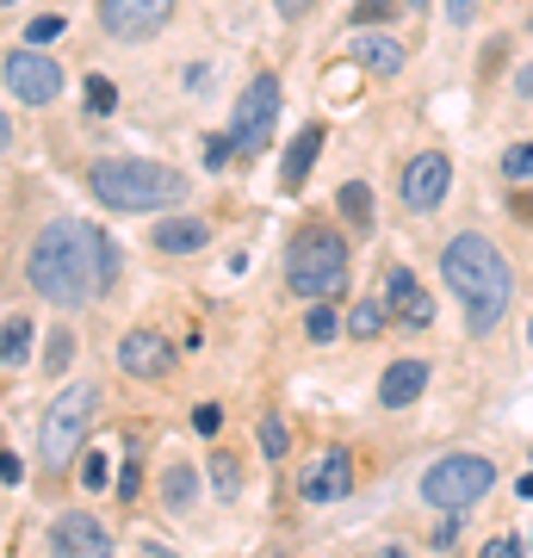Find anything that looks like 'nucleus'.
<instances>
[{"label": "nucleus", "mask_w": 533, "mask_h": 558, "mask_svg": "<svg viewBox=\"0 0 533 558\" xmlns=\"http://www.w3.org/2000/svg\"><path fill=\"white\" fill-rule=\"evenodd\" d=\"M174 366V354H168V341L156 336V329H131V336L119 341V373L124 379H161Z\"/></svg>", "instance_id": "obj_13"}, {"label": "nucleus", "mask_w": 533, "mask_h": 558, "mask_svg": "<svg viewBox=\"0 0 533 558\" xmlns=\"http://www.w3.org/2000/svg\"><path fill=\"white\" fill-rule=\"evenodd\" d=\"M316 156H323V124H304V131L292 137V149H286V161H279V180L298 186V180L316 168Z\"/></svg>", "instance_id": "obj_18"}, {"label": "nucleus", "mask_w": 533, "mask_h": 558, "mask_svg": "<svg viewBox=\"0 0 533 558\" xmlns=\"http://www.w3.org/2000/svg\"><path fill=\"white\" fill-rule=\"evenodd\" d=\"M137 490H143V453H137V447H131V453H124V478H119V497H124V502H137Z\"/></svg>", "instance_id": "obj_27"}, {"label": "nucleus", "mask_w": 533, "mask_h": 558, "mask_svg": "<svg viewBox=\"0 0 533 558\" xmlns=\"http://www.w3.org/2000/svg\"><path fill=\"white\" fill-rule=\"evenodd\" d=\"M477 7H484V0H447V20H453V32H465V25L477 20Z\"/></svg>", "instance_id": "obj_34"}, {"label": "nucleus", "mask_w": 533, "mask_h": 558, "mask_svg": "<svg viewBox=\"0 0 533 558\" xmlns=\"http://www.w3.org/2000/svg\"><path fill=\"white\" fill-rule=\"evenodd\" d=\"M0 478H7V484H20V478H25V465L7 453V447H0Z\"/></svg>", "instance_id": "obj_38"}, {"label": "nucleus", "mask_w": 533, "mask_h": 558, "mask_svg": "<svg viewBox=\"0 0 533 558\" xmlns=\"http://www.w3.org/2000/svg\"><path fill=\"white\" fill-rule=\"evenodd\" d=\"M62 32H69L62 13H38V20L25 25V44H50V38H62Z\"/></svg>", "instance_id": "obj_26"}, {"label": "nucleus", "mask_w": 533, "mask_h": 558, "mask_svg": "<svg viewBox=\"0 0 533 558\" xmlns=\"http://www.w3.org/2000/svg\"><path fill=\"white\" fill-rule=\"evenodd\" d=\"M0 81H7V94H13L20 106H57L62 62L44 57L38 44H20V50H7V57H0Z\"/></svg>", "instance_id": "obj_7"}, {"label": "nucleus", "mask_w": 533, "mask_h": 558, "mask_svg": "<svg viewBox=\"0 0 533 558\" xmlns=\"http://www.w3.org/2000/svg\"><path fill=\"white\" fill-rule=\"evenodd\" d=\"M50 546L69 558H99L112 553V534H106V521H94L87 509H69V515L50 521Z\"/></svg>", "instance_id": "obj_12"}, {"label": "nucleus", "mask_w": 533, "mask_h": 558, "mask_svg": "<svg viewBox=\"0 0 533 558\" xmlns=\"http://www.w3.org/2000/svg\"><path fill=\"white\" fill-rule=\"evenodd\" d=\"M484 553H490V558H521V539H514V534H496Z\"/></svg>", "instance_id": "obj_37"}, {"label": "nucleus", "mask_w": 533, "mask_h": 558, "mask_svg": "<svg viewBox=\"0 0 533 558\" xmlns=\"http://www.w3.org/2000/svg\"><path fill=\"white\" fill-rule=\"evenodd\" d=\"M25 360H32V323L7 317V323H0V366H7V373H20Z\"/></svg>", "instance_id": "obj_21"}, {"label": "nucleus", "mask_w": 533, "mask_h": 558, "mask_svg": "<svg viewBox=\"0 0 533 558\" xmlns=\"http://www.w3.org/2000/svg\"><path fill=\"white\" fill-rule=\"evenodd\" d=\"M397 193H403V205L410 211H435L447 193H453V161L440 156V149H422V156H410L403 161V174H397Z\"/></svg>", "instance_id": "obj_9"}, {"label": "nucleus", "mask_w": 533, "mask_h": 558, "mask_svg": "<svg viewBox=\"0 0 533 558\" xmlns=\"http://www.w3.org/2000/svg\"><path fill=\"white\" fill-rule=\"evenodd\" d=\"M336 211H341V223H348L354 236H366V230H373V193H366V180H341Z\"/></svg>", "instance_id": "obj_19"}, {"label": "nucleus", "mask_w": 533, "mask_h": 558, "mask_svg": "<svg viewBox=\"0 0 533 558\" xmlns=\"http://www.w3.org/2000/svg\"><path fill=\"white\" fill-rule=\"evenodd\" d=\"M112 106H119V87H112L106 75H87V112H94V119H106Z\"/></svg>", "instance_id": "obj_24"}, {"label": "nucleus", "mask_w": 533, "mask_h": 558, "mask_svg": "<svg viewBox=\"0 0 533 558\" xmlns=\"http://www.w3.org/2000/svg\"><path fill=\"white\" fill-rule=\"evenodd\" d=\"M87 186L106 211H156V205H186V174L168 161L143 156H106L87 168Z\"/></svg>", "instance_id": "obj_3"}, {"label": "nucleus", "mask_w": 533, "mask_h": 558, "mask_svg": "<svg viewBox=\"0 0 533 558\" xmlns=\"http://www.w3.org/2000/svg\"><path fill=\"white\" fill-rule=\"evenodd\" d=\"M286 286L298 299H336L348 286V236L329 223H304L286 248Z\"/></svg>", "instance_id": "obj_4"}, {"label": "nucleus", "mask_w": 533, "mask_h": 558, "mask_svg": "<svg viewBox=\"0 0 533 558\" xmlns=\"http://www.w3.org/2000/svg\"><path fill=\"white\" fill-rule=\"evenodd\" d=\"M81 484H87V490H106V453H87V465H81Z\"/></svg>", "instance_id": "obj_35"}, {"label": "nucleus", "mask_w": 533, "mask_h": 558, "mask_svg": "<svg viewBox=\"0 0 533 558\" xmlns=\"http://www.w3.org/2000/svg\"><path fill=\"white\" fill-rule=\"evenodd\" d=\"M385 317H391L385 304H354V317H348V329H354V336L366 341V336H378V329H385Z\"/></svg>", "instance_id": "obj_25"}, {"label": "nucleus", "mask_w": 533, "mask_h": 558, "mask_svg": "<svg viewBox=\"0 0 533 558\" xmlns=\"http://www.w3.org/2000/svg\"><path fill=\"white\" fill-rule=\"evenodd\" d=\"M490 484H496L490 459L447 453V459H435V465L422 472V502H435L440 515H447V509H472L477 497H490Z\"/></svg>", "instance_id": "obj_6"}, {"label": "nucleus", "mask_w": 533, "mask_h": 558, "mask_svg": "<svg viewBox=\"0 0 533 558\" xmlns=\"http://www.w3.org/2000/svg\"><path fill=\"white\" fill-rule=\"evenodd\" d=\"M397 20V0H360L354 7V25H385Z\"/></svg>", "instance_id": "obj_30"}, {"label": "nucleus", "mask_w": 533, "mask_h": 558, "mask_svg": "<svg viewBox=\"0 0 533 558\" xmlns=\"http://www.w3.org/2000/svg\"><path fill=\"white\" fill-rule=\"evenodd\" d=\"M174 13V0H99V32L119 44H143L156 38Z\"/></svg>", "instance_id": "obj_10"}, {"label": "nucleus", "mask_w": 533, "mask_h": 558, "mask_svg": "<svg viewBox=\"0 0 533 558\" xmlns=\"http://www.w3.org/2000/svg\"><path fill=\"white\" fill-rule=\"evenodd\" d=\"M385 311L415 323V329L435 323V304H428V292H422V279H415L410 267H391V274H385Z\"/></svg>", "instance_id": "obj_15"}, {"label": "nucleus", "mask_w": 533, "mask_h": 558, "mask_svg": "<svg viewBox=\"0 0 533 558\" xmlns=\"http://www.w3.org/2000/svg\"><path fill=\"white\" fill-rule=\"evenodd\" d=\"M25 279H32V292L44 304H69L75 311V304L112 292V279H119V242L81 218H57V223H44L38 242H32Z\"/></svg>", "instance_id": "obj_1"}, {"label": "nucleus", "mask_w": 533, "mask_h": 558, "mask_svg": "<svg viewBox=\"0 0 533 558\" xmlns=\"http://www.w3.org/2000/svg\"><path fill=\"white\" fill-rule=\"evenodd\" d=\"M211 242L205 218H161L156 223V255H198Z\"/></svg>", "instance_id": "obj_17"}, {"label": "nucleus", "mask_w": 533, "mask_h": 558, "mask_svg": "<svg viewBox=\"0 0 533 558\" xmlns=\"http://www.w3.org/2000/svg\"><path fill=\"white\" fill-rule=\"evenodd\" d=\"M348 57H354V69H366V75H378V81H391V75H403V44L391 38V32H373V25H360L354 32V44H348Z\"/></svg>", "instance_id": "obj_14"}, {"label": "nucleus", "mask_w": 533, "mask_h": 558, "mask_svg": "<svg viewBox=\"0 0 533 558\" xmlns=\"http://www.w3.org/2000/svg\"><path fill=\"white\" fill-rule=\"evenodd\" d=\"M304 329H311V341H336L341 323H336V311H329V304H316L311 317H304Z\"/></svg>", "instance_id": "obj_29"}, {"label": "nucleus", "mask_w": 533, "mask_h": 558, "mask_svg": "<svg viewBox=\"0 0 533 558\" xmlns=\"http://www.w3.org/2000/svg\"><path fill=\"white\" fill-rule=\"evenodd\" d=\"M211 484H218L223 502L242 497V465H237V453H211Z\"/></svg>", "instance_id": "obj_23"}, {"label": "nucleus", "mask_w": 533, "mask_h": 558, "mask_svg": "<svg viewBox=\"0 0 533 558\" xmlns=\"http://www.w3.org/2000/svg\"><path fill=\"white\" fill-rule=\"evenodd\" d=\"M410 7H422V0H410Z\"/></svg>", "instance_id": "obj_42"}, {"label": "nucleus", "mask_w": 533, "mask_h": 558, "mask_svg": "<svg viewBox=\"0 0 533 558\" xmlns=\"http://www.w3.org/2000/svg\"><path fill=\"white\" fill-rule=\"evenodd\" d=\"M161 502H168L174 515L193 509V502H198V472H193V465H168V472H161Z\"/></svg>", "instance_id": "obj_20"}, {"label": "nucleus", "mask_w": 533, "mask_h": 558, "mask_svg": "<svg viewBox=\"0 0 533 558\" xmlns=\"http://www.w3.org/2000/svg\"><path fill=\"white\" fill-rule=\"evenodd\" d=\"M348 490H354V459L341 453V447H323V453L304 465V484H298L304 502H341Z\"/></svg>", "instance_id": "obj_11"}, {"label": "nucleus", "mask_w": 533, "mask_h": 558, "mask_svg": "<svg viewBox=\"0 0 533 558\" xmlns=\"http://www.w3.org/2000/svg\"><path fill=\"white\" fill-rule=\"evenodd\" d=\"M261 447H267V459L286 453V422L279 416H261Z\"/></svg>", "instance_id": "obj_32"}, {"label": "nucleus", "mask_w": 533, "mask_h": 558, "mask_svg": "<svg viewBox=\"0 0 533 558\" xmlns=\"http://www.w3.org/2000/svg\"><path fill=\"white\" fill-rule=\"evenodd\" d=\"M13 149V124H7V106H0V156Z\"/></svg>", "instance_id": "obj_39"}, {"label": "nucleus", "mask_w": 533, "mask_h": 558, "mask_svg": "<svg viewBox=\"0 0 533 558\" xmlns=\"http://www.w3.org/2000/svg\"><path fill=\"white\" fill-rule=\"evenodd\" d=\"M502 174H509V180H533V143H514L509 156H502Z\"/></svg>", "instance_id": "obj_28"}, {"label": "nucleus", "mask_w": 533, "mask_h": 558, "mask_svg": "<svg viewBox=\"0 0 533 558\" xmlns=\"http://www.w3.org/2000/svg\"><path fill=\"white\" fill-rule=\"evenodd\" d=\"M422 391H428V366H422V360H391L385 379H378V403H385V410H403V403H415Z\"/></svg>", "instance_id": "obj_16"}, {"label": "nucleus", "mask_w": 533, "mask_h": 558, "mask_svg": "<svg viewBox=\"0 0 533 558\" xmlns=\"http://www.w3.org/2000/svg\"><path fill=\"white\" fill-rule=\"evenodd\" d=\"M274 124H279V81H274V75H255L249 87H242L237 119H230L237 156H261V149L274 143Z\"/></svg>", "instance_id": "obj_8"}, {"label": "nucleus", "mask_w": 533, "mask_h": 558, "mask_svg": "<svg viewBox=\"0 0 533 558\" xmlns=\"http://www.w3.org/2000/svg\"><path fill=\"white\" fill-rule=\"evenodd\" d=\"M69 360H75V329H50V341H44V373L57 379V373H69Z\"/></svg>", "instance_id": "obj_22"}, {"label": "nucleus", "mask_w": 533, "mask_h": 558, "mask_svg": "<svg viewBox=\"0 0 533 558\" xmlns=\"http://www.w3.org/2000/svg\"><path fill=\"white\" fill-rule=\"evenodd\" d=\"M230 149H237V137H205V149H198V156H205V168L218 174V168H230Z\"/></svg>", "instance_id": "obj_31"}, {"label": "nucleus", "mask_w": 533, "mask_h": 558, "mask_svg": "<svg viewBox=\"0 0 533 558\" xmlns=\"http://www.w3.org/2000/svg\"><path fill=\"white\" fill-rule=\"evenodd\" d=\"M0 7H20V0H0Z\"/></svg>", "instance_id": "obj_41"}, {"label": "nucleus", "mask_w": 533, "mask_h": 558, "mask_svg": "<svg viewBox=\"0 0 533 558\" xmlns=\"http://www.w3.org/2000/svg\"><path fill=\"white\" fill-rule=\"evenodd\" d=\"M193 428H198V435H218V428H223V410H218V403H198V410H193Z\"/></svg>", "instance_id": "obj_33"}, {"label": "nucleus", "mask_w": 533, "mask_h": 558, "mask_svg": "<svg viewBox=\"0 0 533 558\" xmlns=\"http://www.w3.org/2000/svg\"><path fill=\"white\" fill-rule=\"evenodd\" d=\"M528 348H533V323H528Z\"/></svg>", "instance_id": "obj_40"}, {"label": "nucleus", "mask_w": 533, "mask_h": 558, "mask_svg": "<svg viewBox=\"0 0 533 558\" xmlns=\"http://www.w3.org/2000/svg\"><path fill=\"white\" fill-rule=\"evenodd\" d=\"M528 546H533V534H528Z\"/></svg>", "instance_id": "obj_43"}, {"label": "nucleus", "mask_w": 533, "mask_h": 558, "mask_svg": "<svg viewBox=\"0 0 533 558\" xmlns=\"http://www.w3.org/2000/svg\"><path fill=\"white\" fill-rule=\"evenodd\" d=\"M94 410H99L94 385H69V391H57V403L44 410V422H38V459L50 465V472H69V465L81 459L87 428H94Z\"/></svg>", "instance_id": "obj_5"}, {"label": "nucleus", "mask_w": 533, "mask_h": 558, "mask_svg": "<svg viewBox=\"0 0 533 558\" xmlns=\"http://www.w3.org/2000/svg\"><path fill=\"white\" fill-rule=\"evenodd\" d=\"M440 274L453 286V299L465 304V329H472V336H490L496 323L509 317L514 274H509V260H502V248H496L490 236L459 230V236L440 248Z\"/></svg>", "instance_id": "obj_2"}, {"label": "nucleus", "mask_w": 533, "mask_h": 558, "mask_svg": "<svg viewBox=\"0 0 533 558\" xmlns=\"http://www.w3.org/2000/svg\"><path fill=\"white\" fill-rule=\"evenodd\" d=\"M274 7H279V20H286V25H298V20L316 7V0H274Z\"/></svg>", "instance_id": "obj_36"}]
</instances>
